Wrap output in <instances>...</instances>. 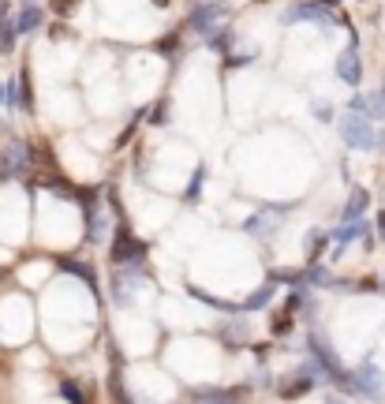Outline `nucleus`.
I'll use <instances>...</instances> for the list:
<instances>
[{"label": "nucleus", "instance_id": "c756f323", "mask_svg": "<svg viewBox=\"0 0 385 404\" xmlns=\"http://www.w3.org/2000/svg\"><path fill=\"white\" fill-rule=\"evenodd\" d=\"M314 116H318V120H326V124H329V120H333V109H329L326 101H318V105H314Z\"/></svg>", "mask_w": 385, "mask_h": 404}, {"label": "nucleus", "instance_id": "473e14b6", "mask_svg": "<svg viewBox=\"0 0 385 404\" xmlns=\"http://www.w3.org/2000/svg\"><path fill=\"white\" fill-rule=\"evenodd\" d=\"M378 236H381V243H385V214H378Z\"/></svg>", "mask_w": 385, "mask_h": 404}, {"label": "nucleus", "instance_id": "423d86ee", "mask_svg": "<svg viewBox=\"0 0 385 404\" xmlns=\"http://www.w3.org/2000/svg\"><path fill=\"white\" fill-rule=\"evenodd\" d=\"M113 262L116 266H142L146 262V243L135 240V232L127 225L116 229V240H113Z\"/></svg>", "mask_w": 385, "mask_h": 404}, {"label": "nucleus", "instance_id": "7c9ffc66", "mask_svg": "<svg viewBox=\"0 0 385 404\" xmlns=\"http://www.w3.org/2000/svg\"><path fill=\"white\" fill-rule=\"evenodd\" d=\"M75 4H79V0H57V11H60V16H68Z\"/></svg>", "mask_w": 385, "mask_h": 404}, {"label": "nucleus", "instance_id": "e433bc0d", "mask_svg": "<svg viewBox=\"0 0 385 404\" xmlns=\"http://www.w3.org/2000/svg\"><path fill=\"white\" fill-rule=\"evenodd\" d=\"M0 105H4V83H0Z\"/></svg>", "mask_w": 385, "mask_h": 404}, {"label": "nucleus", "instance_id": "1a4fd4ad", "mask_svg": "<svg viewBox=\"0 0 385 404\" xmlns=\"http://www.w3.org/2000/svg\"><path fill=\"white\" fill-rule=\"evenodd\" d=\"M352 240H363L367 247H374V236H370V225H367L363 217H360V221H340V225L333 229V255H329V258L337 262V258H340V251H344V247H348Z\"/></svg>", "mask_w": 385, "mask_h": 404}, {"label": "nucleus", "instance_id": "c85d7f7f", "mask_svg": "<svg viewBox=\"0 0 385 404\" xmlns=\"http://www.w3.org/2000/svg\"><path fill=\"white\" fill-rule=\"evenodd\" d=\"M60 397H68V400H83V389H79L75 382H68V378H64V382H60Z\"/></svg>", "mask_w": 385, "mask_h": 404}, {"label": "nucleus", "instance_id": "9b49d317", "mask_svg": "<svg viewBox=\"0 0 385 404\" xmlns=\"http://www.w3.org/2000/svg\"><path fill=\"white\" fill-rule=\"evenodd\" d=\"M337 79L344 86H360L363 83V64H360V45H348L344 53H337Z\"/></svg>", "mask_w": 385, "mask_h": 404}, {"label": "nucleus", "instance_id": "6ab92c4d", "mask_svg": "<svg viewBox=\"0 0 385 404\" xmlns=\"http://www.w3.org/2000/svg\"><path fill=\"white\" fill-rule=\"evenodd\" d=\"M188 296L202 299V304L214 307V311H224V315H236V311H243V304H229V299H221V296H209V292L198 289V284H188Z\"/></svg>", "mask_w": 385, "mask_h": 404}, {"label": "nucleus", "instance_id": "7ed1b4c3", "mask_svg": "<svg viewBox=\"0 0 385 404\" xmlns=\"http://www.w3.org/2000/svg\"><path fill=\"white\" fill-rule=\"evenodd\" d=\"M281 23L285 27H296V23H318V27H333L337 16H333V8H326L322 0H299V4H288L281 11Z\"/></svg>", "mask_w": 385, "mask_h": 404}, {"label": "nucleus", "instance_id": "2eb2a0df", "mask_svg": "<svg viewBox=\"0 0 385 404\" xmlns=\"http://www.w3.org/2000/svg\"><path fill=\"white\" fill-rule=\"evenodd\" d=\"M57 266H60V270H68V273H75V277H83V281L90 284V289L98 292V270L90 266V262H83V258H68V255H64V258H57Z\"/></svg>", "mask_w": 385, "mask_h": 404}, {"label": "nucleus", "instance_id": "72a5a7b5", "mask_svg": "<svg viewBox=\"0 0 385 404\" xmlns=\"http://www.w3.org/2000/svg\"><path fill=\"white\" fill-rule=\"evenodd\" d=\"M378 150H385V127H381V132H378Z\"/></svg>", "mask_w": 385, "mask_h": 404}, {"label": "nucleus", "instance_id": "aec40b11", "mask_svg": "<svg viewBox=\"0 0 385 404\" xmlns=\"http://www.w3.org/2000/svg\"><path fill=\"white\" fill-rule=\"evenodd\" d=\"M273 296H277V281H265L262 289H255V292L243 299V311H262V307H270Z\"/></svg>", "mask_w": 385, "mask_h": 404}, {"label": "nucleus", "instance_id": "4468645a", "mask_svg": "<svg viewBox=\"0 0 385 404\" xmlns=\"http://www.w3.org/2000/svg\"><path fill=\"white\" fill-rule=\"evenodd\" d=\"M16 19H11V11H8V0H0V53H11L16 49Z\"/></svg>", "mask_w": 385, "mask_h": 404}, {"label": "nucleus", "instance_id": "a878e982", "mask_svg": "<svg viewBox=\"0 0 385 404\" xmlns=\"http://www.w3.org/2000/svg\"><path fill=\"white\" fill-rule=\"evenodd\" d=\"M326 247V232L322 229H311V236H307V251H311V262L318 258V251Z\"/></svg>", "mask_w": 385, "mask_h": 404}, {"label": "nucleus", "instance_id": "6e6552de", "mask_svg": "<svg viewBox=\"0 0 385 404\" xmlns=\"http://www.w3.org/2000/svg\"><path fill=\"white\" fill-rule=\"evenodd\" d=\"M30 168V150H26L23 139H8L0 146V180H16Z\"/></svg>", "mask_w": 385, "mask_h": 404}, {"label": "nucleus", "instance_id": "393cba45", "mask_svg": "<svg viewBox=\"0 0 385 404\" xmlns=\"http://www.w3.org/2000/svg\"><path fill=\"white\" fill-rule=\"evenodd\" d=\"M292 315H296V311H288V307H285L281 315H277V318L270 322V333H273V337H285V333L292 330Z\"/></svg>", "mask_w": 385, "mask_h": 404}, {"label": "nucleus", "instance_id": "9d476101", "mask_svg": "<svg viewBox=\"0 0 385 404\" xmlns=\"http://www.w3.org/2000/svg\"><path fill=\"white\" fill-rule=\"evenodd\" d=\"M229 16L224 11V4H195L191 8V16H188V30H195V34H209V30H217L221 27V19Z\"/></svg>", "mask_w": 385, "mask_h": 404}, {"label": "nucleus", "instance_id": "5701e85b", "mask_svg": "<svg viewBox=\"0 0 385 404\" xmlns=\"http://www.w3.org/2000/svg\"><path fill=\"white\" fill-rule=\"evenodd\" d=\"M311 386H318V382L311 374L299 371L296 378H292V386H281V397H303V393H311Z\"/></svg>", "mask_w": 385, "mask_h": 404}, {"label": "nucleus", "instance_id": "bb28decb", "mask_svg": "<svg viewBox=\"0 0 385 404\" xmlns=\"http://www.w3.org/2000/svg\"><path fill=\"white\" fill-rule=\"evenodd\" d=\"M176 49H180V34H168V37H161V42H157V53L161 57H176Z\"/></svg>", "mask_w": 385, "mask_h": 404}, {"label": "nucleus", "instance_id": "2f4dec72", "mask_svg": "<svg viewBox=\"0 0 385 404\" xmlns=\"http://www.w3.org/2000/svg\"><path fill=\"white\" fill-rule=\"evenodd\" d=\"M150 120H154V124H165V120H168V116H165V105H157V109H154V116H150Z\"/></svg>", "mask_w": 385, "mask_h": 404}, {"label": "nucleus", "instance_id": "f257e3e1", "mask_svg": "<svg viewBox=\"0 0 385 404\" xmlns=\"http://www.w3.org/2000/svg\"><path fill=\"white\" fill-rule=\"evenodd\" d=\"M337 132L340 139L348 142L352 150H378V132H374V120L363 112H344L340 120H337Z\"/></svg>", "mask_w": 385, "mask_h": 404}, {"label": "nucleus", "instance_id": "4c0bfd02", "mask_svg": "<svg viewBox=\"0 0 385 404\" xmlns=\"http://www.w3.org/2000/svg\"><path fill=\"white\" fill-rule=\"evenodd\" d=\"M363 4H367V0H363Z\"/></svg>", "mask_w": 385, "mask_h": 404}, {"label": "nucleus", "instance_id": "f03ea898", "mask_svg": "<svg viewBox=\"0 0 385 404\" xmlns=\"http://www.w3.org/2000/svg\"><path fill=\"white\" fill-rule=\"evenodd\" d=\"M344 393L367 397V400L385 397V374L374 367V359H363L355 371H348V386H344Z\"/></svg>", "mask_w": 385, "mask_h": 404}, {"label": "nucleus", "instance_id": "f8f14e48", "mask_svg": "<svg viewBox=\"0 0 385 404\" xmlns=\"http://www.w3.org/2000/svg\"><path fill=\"white\" fill-rule=\"evenodd\" d=\"M352 109L355 112H363V116H370V120H385V86L381 90H355L352 94Z\"/></svg>", "mask_w": 385, "mask_h": 404}, {"label": "nucleus", "instance_id": "4be33fe9", "mask_svg": "<svg viewBox=\"0 0 385 404\" xmlns=\"http://www.w3.org/2000/svg\"><path fill=\"white\" fill-rule=\"evenodd\" d=\"M251 337V325L247 322H229V325H221V341L224 345H243Z\"/></svg>", "mask_w": 385, "mask_h": 404}, {"label": "nucleus", "instance_id": "20e7f679", "mask_svg": "<svg viewBox=\"0 0 385 404\" xmlns=\"http://www.w3.org/2000/svg\"><path fill=\"white\" fill-rule=\"evenodd\" d=\"M79 199H83V210H86V243H101L105 236H109V217H105L101 191L98 187H86Z\"/></svg>", "mask_w": 385, "mask_h": 404}, {"label": "nucleus", "instance_id": "0eeeda50", "mask_svg": "<svg viewBox=\"0 0 385 404\" xmlns=\"http://www.w3.org/2000/svg\"><path fill=\"white\" fill-rule=\"evenodd\" d=\"M292 206H296V202H285V206H265V210L251 214V217L243 221V232H247V236H255V240H273L277 225H281V214H288Z\"/></svg>", "mask_w": 385, "mask_h": 404}, {"label": "nucleus", "instance_id": "dca6fc26", "mask_svg": "<svg viewBox=\"0 0 385 404\" xmlns=\"http://www.w3.org/2000/svg\"><path fill=\"white\" fill-rule=\"evenodd\" d=\"M333 273H329L322 262H318V258H314V262H307V270H303V277H299V284H311V289H333Z\"/></svg>", "mask_w": 385, "mask_h": 404}, {"label": "nucleus", "instance_id": "39448f33", "mask_svg": "<svg viewBox=\"0 0 385 404\" xmlns=\"http://www.w3.org/2000/svg\"><path fill=\"white\" fill-rule=\"evenodd\" d=\"M307 352H311V356H314V359H318V363H322V367L329 371V382H337L340 389L348 386V371L340 367L337 352L329 348V341H326V337L318 333V330H311V333H307Z\"/></svg>", "mask_w": 385, "mask_h": 404}, {"label": "nucleus", "instance_id": "f3484780", "mask_svg": "<svg viewBox=\"0 0 385 404\" xmlns=\"http://www.w3.org/2000/svg\"><path fill=\"white\" fill-rule=\"evenodd\" d=\"M367 206H370V195H367V187H352L348 202H344V210H340V221H360Z\"/></svg>", "mask_w": 385, "mask_h": 404}, {"label": "nucleus", "instance_id": "a211bd4d", "mask_svg": "<svg viewBox=\"0 0 385 404\" xmlns=\"http://www.w3.org/2000/svg\"><path fill=\"white\" fill-rule=\"evenodd\" d=\"M42 23H45V11L38 8L34 0H26V8H23L19 16H16V27H19V34H34L38 27H42Z\"/></svg>", "mask_w": 385, "mask_h": 404}, {"label": "nucleus", "instance_id": "ddd939ff", "mask_svg": "<svg viewBox=\"0 0 385 404\" xmlns=\"http://www.w3.org/2000/svg\"><path fill=\"white\" fill-rule=\"evenodd\" d=\"M236 397H251V386H236V389H188V400H236Z\"/></svg>", "mask_w": 385, "mask_h": 404}, {"label": "nucleus", "instance_id": "b1692460", "mask_svg": "<svg viewBox=\"0 0 385 404\" xmlns=\"http://www.w3.org/2000/svg\"><path fill=\"white\" fill-rule=\"evenodd\" d=\"M202 180H206V168H195L191 184H188V191H183V199H188V202H198V195H202Z\"/></svg>", "mask_w": 385, "mask_h": 404}, {"label": "nucleus", "instance_id": "c9c22d12", "mask_svg": "<svg viewBox=\"0 0 385 404\" xmlns=\"http://www.w3.org/2000/svg\"><path fill=\"white\" fill-rule=\"evenodd\" d=\"M154 4H157V8H168V0H154Z\"/></svg>", "mask_w": 385, "mask_h": 404}, {"label": "nucleus", "instance_id": "cd10ccee", "mask_svg": "<svg viewBox=\"0 0 385 404\" xmlns=\"http://www.w3.org/2000/svg\"><path fill=\"white\" fill-rule=\"evenodd\" d=\"M4 105H8V112H16V105H19V83L16 79L4 83Z\"/></svg>", "mask_w": 385, "mask_h": 404}, {"label": "nucleus", "instance_id": "412c9836", "mask_svg": "<svg viewBox=\"0 0 385 404\" xmlns=\"http://www.w3.org/2000/svg\"><path fill=\"white\" fill-rule=\"evenodd\" d=\"M206 42H209V49H214V53H232V27H229V23H221V27L217 30H209L206 34Z\"/></svg>", "mask_w": 385, "mask_h": 404}, {"label": "nucleus", "instance_id": "f704fd0d", "mask_svg": "<svg viewBox=\"0 0 385 404\" xmlns=\"http://www.w3.org/2000/svg\"><path fill=\"white\" fill-rule=\"evenodd\" d=\"M322 4H326V8H337V4H340V0H322Z\"/></svg>", "mask_w": 385, "mask_h": 404}]
</instances>
